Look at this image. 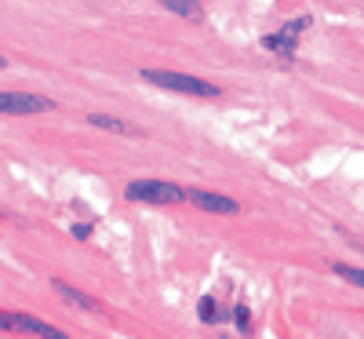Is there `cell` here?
<instances>
[{
  "label": "cell",
  "instance_id": "1",
  "mask_svg": "<svg viewBox=\"0 0 364 339\" xmlns=\"http://www.w3.org/2000/svg\"><path fill=\"white\" fill-rule=\"evenodd\" d=\"M142 80L157 84V88H164V91H178V95H197V99H215V95H223L219 84L200 80V77H190V73H171V70H142Z\"/></svg>",
  "mask_w": 364,
  "mask_h": 339
},
{
  "label": "cell",
  "instance_id": "2",
  "mask_svg": "<svg viewBox=\"0 0 364 339\" xmlns=\"http://www.w3.org/2000/svg\"><path fill=\"white\" fill-rule=\"evenodd\" d=\"M124 197L142 201V204H182L186 190L175 187V182H164V179H139V182H128Z\"/></svg>",
  "mask_w": 364,
  "mask_h": 339
},
{
  "label": "cell",
  "instance_id": "3",
  "mask_svg": "<svg viewBox=\"0 0 364 339\" xmlns=\"http://www.w3.org/2000/svg\"><path fill=\"white\" fill-rule=\"evenodd\" d=\"M306 29H310V15H299V19H291L288 26H281L277 33H266V37H262V48H266V51H277L281 58H288V63H291L295 48H299V37L306 33Z\"/></svg>",
  "mask_w": 364,
  "mask_h": 339
},
{
  "label": "cell",
  "instance_id": "4",
  "mask_svg": "<svg viewBox=\"0 0 364 339\" xmlns=\"http://www.w3.org/2000/svg\"><path fill=\"white\" fill-rule=\"evenodd\" d=\"M55 110V99H44V95H33V91H0V113H51Z\"/></svg>",
  "mask_w": 364,
  "mask_h": 339
},
{
  "label": "cell",
  "instance_id": "5",
  "mask_svg": "<svg viewBox=\"0 0 364 339\" xmlns=\"http://www.w3.org/2000/svg\"><path fill=\"white\" fill-rule=\"evenodd\" d=\"M186 201L211 212V215H237L240 212V204L233 197H219V194H208V190H186Z\"/></svg>",
  "mask_w": 364,
  "mask_h": 339
},
{
  "label": "cell",
  "instance_id": "6",
  "mask_svg": "<svg viewBox=\"0 0 364 339\" xmlns=\"http://www.w3.org/2000/svg\"><path fill=\"white\" fill-rule=\"evenodd\" d=\"M51 285H55V292L63 296V299H66L70 306H80V311H91V314H99V311H102V303H99V299H91V296H84L80 288H73V285H66V281H58V277H55Z\"/></svg>",
  "mask_w": 364,
  "mask_h": 339
},
{
  "label": "cell",
  "instance_id": "7",
  "mask_svg": "<svg viewBox=\"0 0 364 339\" xmlns=\"http://www.w3.org/2000/svg\"><path fill=\"white\" fill-rule=\"evenodd\" d=\"M157 4H164L171 15L178 19H190V22H204V8L200 0H157Z\"/></svg>",
  "mask_w": 364,
  "mask_h": 339
},
{
  "label": "cell",
  "instance_id": "8",
  "mask_svg": "<svg viewBox=\"0 0 364 339\" xmlns=\"http://www.w3.org/2000/svg\"><path fill=\"white\" fill-rule=\"evenodd\" d=\"M87 120L95 128H106V132H117V135H139L132 125H124V120H117V117H106V113H91Z\"/></svg>",
  "mask_w": 364,
  "mask_h": 339
},
{
  "label": "cell",
  "instance_id": "9",
  "mask_svg": "<svg viewBox=\"0 0 364 339\" xmlns=\"http://www.w3.org/2000/svg\"><path fill=\"white\" fill-rule=\"evenodd\" d=\"M197 314H200V321H204V325H215V321L223 318L215 296H204V299H200V306H197Z\"/></svg>",
  "mask_w": 364,
  "mask_h": 339
},
{
  "label": "cell",
  "instance_id": "10",
  "mask_svg": "<svg viewBox=\"0 0 364 339\" xmlns=\"http://www.w3.org/2000/svg\"><path fill=\"white\" fill-rule=\"evenodd\" d=\"M331 273H339L343 277V281H350V285H364V273L360 270H353V266H346V263H331Z\"/></svg>",
  "mask_w": 364,
  "mask_h": 339
},
{
  "label": "cell",
  "instance_id": "11",
  "mask_svg": "<svg viewBox=\"0 0 364 339\" xmlns=\"http://www.w3.org/2000/svg\"><path fill=\"white\" fill-rule=\"evenodd\" d=\"M233 325H237V332H245V335L252 332V311H248L245 303H237V306H233Z\"/></svg>",
  "mask_w": 364,
  "mask_h": 339
},
{
  "label": "cell",
  "instance_id": "12",
  "mask_svg": "<svg viewBox=\"0 0 364 339\" xmlns=\"http://www.w3.org/2000/svg\"><path fill=\"white\" fill-rule=\"evenodd\" d=\"M73 237H77V241H87V237H91V223H77V226H73Z\"/></svg>",
  "mask_w": 364,
  "mask_h": 339
},
{
  "label": "cell",
  "instance_id": "13",
  "mask_svg": "<svg viewBox=\"0 0 364 339\" xmlns=\"http://www.w3.org/2000/svg\"><path fill=\"white\" fill-rule=\"evenodd\" d=\"M4 66H8V58H4V55H0V70H4Z\"/></svg>",
  "mask_w": 364,
  "mask_h": 339
}]
</instances>
